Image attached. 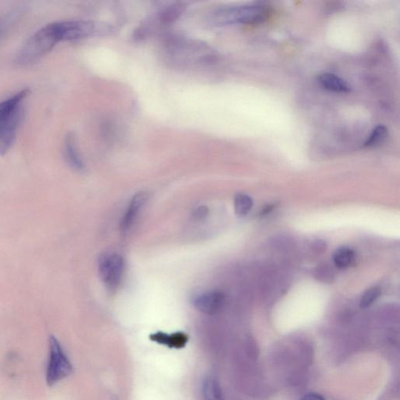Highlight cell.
Listing matches in <instances>:
<instances>
[{"label":"cell","instance_id":"9c48e42d","mask_svg":"<svg viewBox=\"0 0 400 400\" xmlns=\"http://www.w3.org/2000/svg\"><path fill=\"white\" fill-rule=\"evenodd\" d=\"M146 199L147 195L145 192H139L133 197L121 222V229L123 232H128L133 226L140 210L143 208Z\"/></svg>","mask_w":400,"mask_h":400},{"label":"cell","instance_id":"8992f818","mask_svg":"<svg viewBox=\"0 0 400 400\" xmlns=\"http://www.w3.org/2000/svg\"><path fill=\"white\" fill-rule=\"evenodd\" d=\"M56 23L61 42L89 38L111 31L109 26L90 21H67Z\"/></svg>","mask_w":400,"mask_h":400},{"label":"cell","instance_id":"8fae6325","mask_svg":"<svg viewBox=\"0 0 400 400\" xmlns=\"http://www.w3.org/2000/svg\"><path fill=\"white\" fill-rule=\"evenodd\" d=\"M64 155L69 166L79 172L84 170V163L79 154L75 141L72 134H68L64 141Z\"/></svg>","mask_w":400,"mask_h":400},{"label":"cell","instance_id":"e0dca14e","mask_svg":"<svg viewBox=\"0 0 400 400\" xmlns=\"http://www.w3.org/2000/svg\"><path fill=\"white\" fill-rule=\"evenodd\" d=\"M388 134L389 132H388V129L386 126H379L376 127L366 140L364 146L372 147L383 143L388 138Z\"/></svg>","mask_w":400,"mask_h":400},{"label":"cell","instance_id":"44dd1931","mask_svg":"<svg viewBox=\"0 0 400 400\" xmlns=\"http://www.w3.org/2000/svg\"><path fill=\"white\" fill-rule=\"evenodd\" d=\"M302 400H326L321 396L319 395V394L316 393H310L308 395L303 397Z\"/></svg>","mask_w":400,"mask_h":400},{"label":"cell","instance_id":"9a60e30c","mask_svg":"<svg viewBox=\"0 0 400 400\" xmlns=\"http://www.w3.org/2000/svg\"><path fill=\"white\" fill-rule=\"evenodd\" d=\"M354 260V252L348 247H343L335 252L334 263L339 268H346L351 266Z\"/></svg>","mask_w":400,"mask_h":400},{"label":"cell","instance_id":"3957f363","mask_svg":"<svg viewBox=\"0 0 400 400\" xmlns=\"http://www.w3.org/2000/svg\"><path fill=\"white\" fill-rule=\"evenodd\" d=\"M269 12L266 5L249 4L217 10L212 15L211 20L219 26L237 23H259L268 19Z\"/></svg>","mask_w":400,"mask_h":400},{"label":"cell","instance_id":"4fadbf2b","mask_svg":"<svg viewBox=\"0 0 400 400\" xmlns=\"http://www.w3.org/2000/svg\"><path fill=\"white\" fill-rule=\"evenodd\" d=\"M202 390L205 400H225L219 381L214 378L205 379Z\"/></svg>","mask_w":400,"mask_h":400},{"label":"cell","instance_id":"277c9868","mask_svg":"<svg viewBox=\"0 0 400 400\" xmlns=\"http://www.w3.org/2000/svg\"><path fill=\"white\" fill-rule=\"evenodd\" d=\"M166 46L170 57L185 63L210 61L214 57L207 45L185 38L172 37L168 40Z\"/></svg>","mask_w":400,"mask_h":400},{"label":"cell","instance_id":"5b68a950","mask_svg":"<svg viewBox=\"0 0 400 400\" xmlns=\"http://www.w3.org/2000/svg\"><path fill=\"white\" fill-rule=\"evenodd\" d=\"M72 372V366L58 339L51 335L49 339V358L47 362L46 379L52 386L68 377Z\"/></svg>","mask_w":400,"mask_h":400},{"label":"cell","instance_id":"ac0fdd59","mask_svg":"<svg viewBox=\"0 0 400 400\" xmlns=\"http://www.w3.org/2000/svg\"><path fill=\"white\" fill-rule=\"evenodd\" d=\"M381 290L377 287L372 288L363 294L360 306L361 308H367L372 305L380 297Z\"/></svg>","mask_w":400,"mask_h":400},{"label":"cell","instance_id":"ba28073f","mask_svg":"<svg viewBox=\"0 0 400 400\" xmlns=\"http://www.w3.org/2000/svg\"><path fill=\"white\" fill-rule=\"evenodd\" d=\"M225 299L221 292L210 291L200 294L193 300V304L201 313L214 314L222 308Z\"/></svg>","mask_w":400,"mask_h":400},{"label":"cell","instance_id":"30bf717a","mask_svg":"<svg viewBox=\"0 0 400 400\" xmlns=\"http://www.w3.org/2000/svg\"><path fill=\"white\" fill-rule=\"evenodd\" d=\"M150 339L158 344H161L170 347V348L181 349L188 342V337L182 332L173 334H166L163 332H157L151 334Z\"/></svg>","mask_w":400,"mask_h":400},{"label":"cell","instance_id":"7c38bea8","mask_svg":"<svg viewBox=\"0 0 400 400\" xmlns=\"http://www.w3.org/2000/svg\"><path fill=\"white\" fill-rule=\"evenodd\" d=\"M319 81L328 91L337 93H348L351 91L350 87L343 79L333 74H322L319 76Z\"/></svg>","mask_w":400,"mask_h":400},{"label":"cell","instance_id":"d6986e66","mask_svg":"<svg viewBox=\"0 0 400 400\" xmlns=\"http://www.w3.org/2000/svg\"><path fill=\"white\" fill-rule=\"evenodd\" d=\"M15 19V15L13 14H10L4 17H0V38H1L7 30L8 28L10 26L12 21Z\"/></svg>","mask_w":400,"mask_h":400},{"label":"cell","instance_id":"5bb4252c","mask_svg":"<svg viewBox=\"0 0 400 400\" xmlns=\"http://www.w3.org/2000/svg\"><path fill=\"white\" fill-rule=\"evenodd\" d=\"M186 4L182 3H175L170 5L161 12L159 19L163 23L173 22L179 19L180 16L186 10Z\"/></svg>","mask_w":400,"mask_h":400},{"label":"cell","instance_id":"2e32d148","mask_svg":"<svg viewBox=\"0 0 400 400\" xmlns=\"http://www.w3.org/2000/svg\"><path fill=\"white\" fill-rule=\"evenodd\" d=\"M252 205V199L246 194H238L234 198V210L239 216L243 217L249 214Z\"/></svg>","mask_w":400,"mask_h":400},{"label":"cell","instance_id":"ffe728a7","mask_svg":"<svg viewBox=\"0 0 400 400\" xmlns=\"http://www.w3.org/2000/svg\"><path fill=\"white\" fill-rule=\"evenodd\" d=\"M208 214V209L202 206V207H199L194 212L193 216L196 220H202L204 217H207Z\"/></svg>","mask_w":400,"mask_h":400},{"label":"cell","instance_id":"6da1fadb","mask_svg":"<svg viewBox=\"0 0 400 400\" xmlns=\"http://www.w3.org/2000/svg\"><path fill=\"white\" fill-rule=\"evenodd\" d=\"M29 91L23 90L0 103V156L14 145L23 115V102Z\"/></svg>","mask_w":400,"mask_h":400},{"label":"cell","instance_id":"7a4b0ae2","mask_svg":"<svg viewBox=\"0 0 400 400\" xmlns=\"http://www.w3.org/2000/svg\"><path fill=\"white\" fill-rule=\"evenodd\" d=\"M60 42L57 23H50L40 28L26 41L17 54L16 61L21 66H29L48 54Z\"/></svg>","mask_w":400,"mask_h":400},{"label":"cell","instance_id":"52a82bcc","mask_svg":"<svg viewBox=\"0 0 400 400\" xmlns=\"http://www.w3.org/2000/svg\"><path fill=\"white\" fill-rule=\"evenodd\" d=\"M123 270V259L119 254H103L99 259L100 278L110 290H115L117 286L120 284Z\"/></svg>","mask_w":400,"mask_h":400}]
</instances>
